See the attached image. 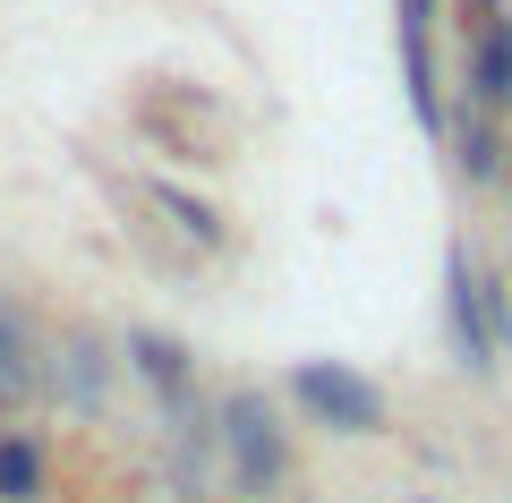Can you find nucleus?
Returning <instances> with one entry per match:
<instances>
[{
  "label": "nucleus",
  "instance_id": "obj_1",
  "mask_svg": "<svg viewBox=\"0 0 512 503\" xmlns=\"http://www.w3.org/2000/svg\"><path fill=\"white\" fill-rule=\"evenodd\" d=\"M222 461H231L239 495H282V478H291V444H282L274 401H265V393H231V401H222Z\"/></svg>",
  "mask_w": 512,
  "mask_h": 503
},
{
  "label": "nucleus",
  "instance_id": "obj_2",
  "mask_svg": "<svg viewBox=\"0 0 512 503\" xmlns=\"http://www.w3.org/2000/svg\"><path fill=\"white\" fill-rule=\"evenodd\" d=\"M291 401H299L325 435H376V427H384V393H376L367 376H350V367H333V359L291 367Z\"/></svg>",
  "mask_w": 512,
  "mask_h": 503
},
{
  "label": "nucleus",
  "instance_id": "obj_3",
  "mask_svg": "<svg viewBox=\"0 0 512 503\" xmlns=\"http://www.w3.org/2000/svg\"><path fill=\"white\" fill-rule=\"evenodd\" d=\"M444 324H453V350L470 376H487L495 367V342H504V290H487L470 273V256H453L444 265Z\"/></svg>",
  "mask_w": 512,
  "mask_h": 503
},
{
  "label": "nucleus",
  "instance_id": "obj_4",
  "mask_svg": "<svg viewBox=\"0 0 512 503\" xmlns=\"http://www.w3.org/2000/svg\"><path fill=\"white\" fill-rule=\"evenodd\" d=\"M402 9V69H410V111L427 137H444V94H436V0H393Z\"/></svg>",
  "mask_w": 512,
  "mask_h": 503
},
{
  "label": "nucleus",
  "instance_id": "obj_5",
  "mask_svg": "<svg viewBox=\"0 0 512 503\" xmlns=\"http://www.w3.org/2000/svg\"><path fill=\"white\" fill-rule=\"evenodd\" d=\"M43 495H52V452L26 427H9L0 435V503H43Z\"/></svg>",
  "mask_w": 512,
  "mask_h": 503
},
{
  "label": "nucleus",
  "instance_id": "obj_6",
  "mask_svg": "<svg viewBox=\"0 0 512 503\" xmlns=\"http://www.w3.org/2000/svg\"><path fill=\"white\" fill-rule=\"evenodd\" d=\"M470 94L478 103H512V18H495V26H478V52H470Z\"/></svg>",
  "mask_w": 512,
  "mask_h": 503
},
{
  "label": "nucleus",
  "instance_id": "obj_7",
  "mask_svg": "<svg viewBox=\"0 0 512 503\" xmlns=\"http://www.w3.org/2000/svg\"><path fill=\"white\" fill-rule=\"evenodd\" d=\"M43 376V359H35V333H26V316L9 299H0V393H26V384Z\"/></svg>",
  "mask_w": 512,
  "mask_h": 503
},
{
  "label": "nucleus",
  "instance_id": "obj_8",
  "mask_svg": "<svg viewBox=\"0 0 512 503\" xmlns=\"http://www.w3.org/2000/svg\"><path fill=\"white\" fill-rule=\"evenodd\" d=\"M128 350H137V376L154 384V393H188V350L163 342V333H128Z\"/></svg>",
  "mask_w": 512,
  "mask_h": 503
},
{
  "label": "nucleus",
  "instance_id": "obj_9",
  "mask_svg": "<svg viewBox=\"0 0 512 503\" xmlns=\"http://www.w3.org/2000/svg\"><path fill=\"white\" fill-rule=\"evenodd\" d=\"M470 9H478V26H495V18H504V9H495V0H470Z\"/></svg>",
  "mask_w": 512,
  "mask_h": 503
}]
</instances>
